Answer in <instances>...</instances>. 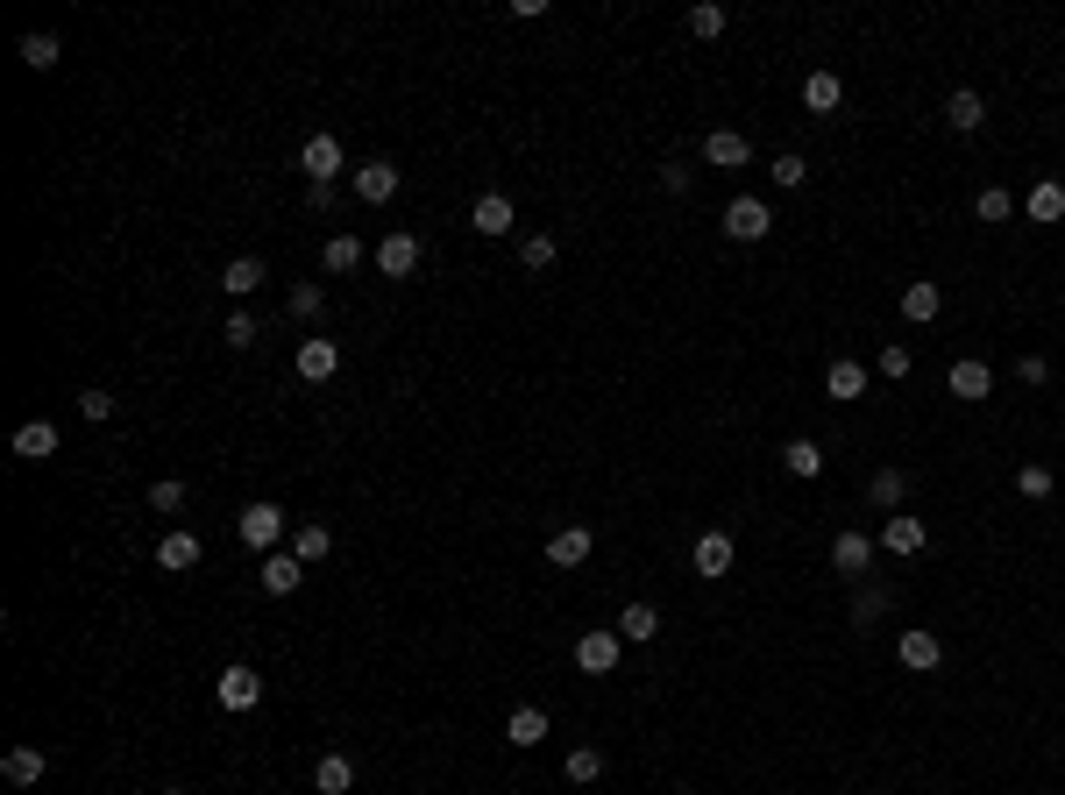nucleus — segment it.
Instances as JSON below:
<instances>
[{
	"label": "nucleus",
	"instance_id": "obj_1",
	"mask_svg": "<svg viewBox=\"0 0 1065 795\" xmlns=\"http://www.w3.org/2000/svg\"><path fill=\"white\" fill-rule=\"evenodd\" d=\"M235 533H242V547H257V554H277V540L292 533V512H284V504H242V512H235Z\"/></svg>",
	"mask_w": 1065,
	"mask_h": 795
},
{
	"label": "nucleus",
	"instance_id": "obj_2",
	"mask_svg": "<svg viewBox=\"0 0 1065 795\" xmlns=\"http://www.w3.org/2000/svg\"><path fill=\"white\" fill-rule=\"evenodd\" d=\"M214 703H220V711H257V703H263V674L249 668V661L220 668L214 674Z\"/></svg>",
	"mask_w": 1065,
	"mask_h": 795
},
{
	"label": "nucleus",
	"instance_id": "obj_3",
	"mask_svg": "<svg viewBox=\"0 0 1065 795\" xmlns=\"http://www.w3.org/2000/svg\"><path fill=\"white\" fill-rule=\"evenodd\" d=\"M874 547L895 554V561H909V554L931 547V526H924L917 512H888V519H881V540H874Z\"/></svg>",
	"mask_w": 1065,
	"mask_h": 795
},
{
	"label": "nucleus",
	"instance_id": "obj_4",
	"mask_svg": "<svg viewBox=\"0 0 1065 795\" xmlns=\"http://www.w3.org/2000/svg\"><path fill=\"white\" fill-rule=\"evenodd\" d=\"M625 661V639H619V625H590V633L576 639V668L582 674H611Z\"/></svg>",
	"mask_w": 1065,
	"mask_h": 795
},
{
	"label": "nucleus",
	"instance_id": "obj_5",
	"mask_svg": "<svg viewBox=\"0 0 1065 795\" xmlns=\"http://www.w3.org/2000/svg\"><path fill=\"white\" fill-rule=\"evenodd\" d=\"M298 171H306L313 185H335V178L349 171V157H341L335 135H306V149H298Z\"/></svg>",
	"mask_w": 1065,
	"mask_h": 795
},
{
	"label": "nucleus",
	"instance_id": "obj_6",
	"mask_svg": "<svg viewBox=\"0 0 1065 795\" xmlns=\"http://www.w3.org/2000/svg\"><path fill=\"white\" fill-rule=\"evenodd\" d=\"M768 228H774V214H768V200H754V192L725 206V235H732V242H768Z\"/></svg>",
	"mask_w": 1065,
	"mask_h": 795
},
{
	"label": "nucleus",
	"instance_id": "obj_7",
	"mask_svg": "<svg viewBox=\"0 0 1065 795\" xmlns=\"http://www.w3.org/2000/svg\"><path fill=\"white\" fill-rule=\"evenodd\" d=\"M703 163H711V171H746V163H754V143H746L739 128H711L703 135Z\"/></svg>",
	"mask_w": 1065,
	"mask_h": 795
},
{
	"label": "nucleus",
	"instance_id": "obj_8",
	"mask_svg": "<svg viewBox=\"0 0 1065 795\" xmlns=\"http://www.w3.org/2000/svg\"><path fill=\"white\" fill-rule=\"evenodd\" d=\"M292 363H298V377H306V384H327V377L341 370V341L313 334V341H298V355H292Z\"/></svg>",
	"mask_w": 1065,
	"mask_h": 795
},
{
	"label": "nucleus",
	"instance_id": "obj_9",
	"mask_svg": "<svg viewBox=\"0 0 1065 795\" xmlns=\"http://www.w3.org/2000/svg\"><path fill=\"white\" fill-rule=\"evenodd\" d=\"M689 561H696V576H703V582H725V576H732V561H739V547H732V533H703Z\"/></svg>",
	"mask_w": 1065,
	"mask_h": 795
},
{
	"label": "nucleus",
	"instance_id": "obj_10",
	"mask_svg": "<svg viewBox=\"0 0 1065 795\" xmlns=\"http://www.w3.org/2000/svg\"><path fill=\"white\" fill-rule=\"evenodd\" d=\"M895 661L917 668V674H931V668L944 661V639H938V633H924V625H909V633L895 639Z\"/></svg>",
	"mask_w": 1065,
	"mask_h": 795
},
{
	"label": "nucleus",
	"instance_id": "obj_11",
	"mask_svg": "<svg viewBox=\"0 0 1065 795\" xmlns=\"http://www.w3.org/2000/svg\"><path fill=\"white\" fill-rule=\"evenodd\" d=\"M392 192H398V163H384V157L355 163V200H363V206H384Z\"/></svg>",
	"mask_w": 1065,
	"mask_h": 795
},
{
	"label": "nucleus",
	"instance_id": "obj_12",
	"mask_svg": "<svg viewBox=\"0 0 1065 795\" xmlns=\"http://www.w3.org/2000/svg\"><path fill=\"white\" fill-rule=\"evenodd\" d=\"M866 561H874V540H866L860 526H838V540H831V568H838V576H866Z\"/></svg>",
	"mask_w": 1065,
	"mask_h": 795
},
{
	"label": "nucleus",
	"instance_id": "obj_13",
	"mask_svg": "<svg viewBox=\"0 0 1065 795\" xmlns=\"http://www.w3.org/2000/svg\"><path fill=\"white\" fill-rule=\"evenodd\" d=\"M257 582H263V597H292L298 582H306V561H298V554H263Z\"/></svg>",
	"mask_w": 1065,
	"mask_h": 795
},
{
	"label": "nucleus",
	"instance_id": "obj_14",
	"mask_svg": "<svg viewBox=\"0 0 1065 795\" xmlns=\"http://www.w3.org/2000/svg\"><path fill=\"white\" fill-rule=\"evenodd\" d=\"M0 774H8L14 788H36L43 774H50V753H43V746H8V760H0Z\"/></svg>",
	"mask_w": 1065,
	"mask_h": 795
},
{
	"label": "nucleus",
	"instance_id": "obj_15",
	"mask_svg": "<svg viewBox=\"0 0 1065 795\" xmlns=\"http://www.w3.org/2000/svg\"><path fill=\"white\" fill-rule=\"evenodd\" d=\"M512 220H519V214H512V200H505V192H484V200L469 206V228L490 235V242H498V235H512Z\"/></svg>",
	"mask_w": 1065,
	"mask_h": 795
},
{
	"label": "nucleus",
	"instance_id": "obj_16",
	"mask_svg": "<svg viewBox=\"0 0 1065 795\" xmlns=\"http://www.w3.org/2000/svg\"><path fill=\"white\" fill-rule=\"evenodd\" d=\"M377 270H384V277H412V270H419V235H384V242H377Z\"/></svg>",
	"mask_w": 1065,
	"mask_h": 795
},
{
	"label": "nucleus",
	"instance_id": "obj_17",
	"mask_svg": "<svg viewBox=\"0 0 1065 795\" xmlns=\"http://www.w3.org/2000/svg\"><path fill=\"white\" fill-rule=\"evenodd\" d=\"M505 739H512L519 753H533V746L547 739V711H540V703H519V711L505 717Z\"/></svg>",
	"mask_w": 1065,
	"mask_h": 795
},
{
	"label": "nucleus",
	"instance_id": "obj_18",
	"mask_svg": "<svg viewBox=\"0 0 1065 795\" xmlns=\"http://www.w3.org/2000/svg\"><path fill=\"white\" fill-rule=\"evenodd\" d=\"M944 384H952V398L981 405L987 391H995V370H987V363H973V355H966V363H952V377H944Z\"/></svg>",
	"mask_w": 1065,
	"mask_h": 795
},
{
	"label": "nucleus",
	"instance_id": "obj_19",
	"mask_svg": "<svg viewBox=\"0 0 1065 795\" xmlns=\"http://www.w3.org/2000/svg\"><path fill=\"white\" fill-rule=\"evenodd\" d=\"M313 788H320V795H349L355 788V760L349 753H320V760H313Z\"/></svg>",
	"mask_w": 1065,
	"mask_h": 795
},
{
	"label": "nucleus",
	"instance_id": "obj_20",
	"mask_svg": "<svg viewBox=\"0 0 1065 795\" xmlns=\"http://www.w3.org/2000/svg\"><path fill=\"white\" fill-rule=\"evenodd\" d=\"M14 455H22V462H50V455H57V427H50V419H29V427H14Z\"/></svg>",
	"mask_w": 1065,
	"mask_h": 795
},
{
	"label": "nucleus",
	"instance_id": "obj_21",
	"mask_svg": "<svg viewBox=\"0 0 1065 795\" xmlns=\"http://www.w3.org/2000/svg\"><path fill=\"white\" fill-rule=\"evenodd\" d=\"M157 568H163V576H185V568H200V540H192V533H163V540H157Z\"/></svg>",
	"mask_w": 1065,
	"mask_h": 795
},
{
	"label": "nucleus",
	"instance_id": "obj_22",
	"mask_svg": "<svg viewBox=\"0 0 1065 795\" xmlns=\"http://www.w3.org/2000/svg\"><path fill=\"white\" fill-rule=\"evenodd\" d=\"M838 100H846V79H838V71H809L803 79V107L809 114H838Z\"/></svg>",
	"mask_w": 1065,
	"mask_h": 795
},
{
	"label": "nucleus",
	"instance_id": "obj_23",
	"mask_svg": "<svg viewBox=\"0 0 1065 795\" xmlns=\"http://www.w3.org/2000/svg\"><path fill=\"white\" fill-rule=\"evenodd\" d=\"M824 391H831L838 405H846V398H866V363H852V355H838V363L824 370Z\"/></svg>",
	"mask_w": 1065,
	"mask_h": 795
},
{
	"label": "nucleus",
	"instance_id": "obj_24",
	"mask_svg": "<svg viewBox=\"0 0 1065 795\" xmlns=\"http://www.w3.org/2000/svg\"><path fill=\"white\" fill-rule=\"evenodd\" d=\"M1023 214L1038 220V228H1052V220H1065V185H1058V178H1044V185H1030Z\"/></svg>",
	"mask_w": 1065,
	"mask_h": 795
},
{
	"label": "nucleus",
	"instance_id": "obj_25",
	"mask_svg": "<svg viewBox=\"0 0 1065 795\" xmlns=\"http://www.w3.org/2000/svg\"><path fill=\"white\" fill-rule=\"evenodd\" d=\"M654 633H661V611H654V604H625L619 611V639H625V647H647Z\"/></svg>",
	"mask_w": 1065,
	"mask_h": 795
},
{
	"label": "nucleus",
	"instance_id": "obj_26",
	"mask_svg": "<svg viewBox=\"0 0 1065 795\" xmlns=\"http://www.w3.org/2000/svg\"><path fill=\"white\" fill-rule=\"evenodd\" d=\"M263 277H270V270L257 257H235L228 270H220V292H228V298H249V292H263Z\"/></svg>",
	"mask_w": 1065,
	"mask_h": 795
},
{
	"label": "nucleus",
	"instance_id": "obj_27",
	"mask_svg": "<svg viewBox=\"0 0 1065 795\" xmlns=\"http://www.w3.org/2000/svg\"><path fill=\"white\" fill-rule=\"evenodd\" d=\"M938 313H944V292H938V284H903V320L931 327Z\"/></svg>",
	"mask_w": 1065,
	"mask_h": 795
},
{
	"label": "nucleus",
	"instance_id": "obj_28",
	"mask_svg": "<svg viewBox=\"0 0 1065 795\" xmlns=\"http://www.w3.org/2000/svg\"><path fill=\"white\" fill-rule=\"evenodd\" d=\"M547 561L554 568H582V561H590V533H582V526H562V533L547 540Z\"/></svg>",
	"mask_w": 1065,
	"mask_h": 795
},
{
	"label": "nucleus",
	"instance_id": "obj_29",
	"mask_svg": "<svg viewBox=\"0 0 1065 795\" xmlns=\"http://www.w3.org/2000/svg\"><path fill=\"white\" fill-rule=\"evenodd\" d=\"M944 122H952V135H973L987 122V107H981V93H966V86H959L952 100H944Z\"/></svg>",
	"mask_w": 1065,
	"mask_h": 795
},
{
	"label": "nucleus",
	"instance_id": "obj_30",
	"mask_svg": "<svg viewBox=\"0 0 1065 795\" xmlns=\"http://www.w3.org/2000/svg\"><path fill=\"white\" fill-rule=\"evenodd\" d=\"M327 547H335V533H327V519H306V526H298L292 533V554H298V561H327Z\"/></svg>",
	"mask_w": 1065,
	"mask_h": 795
},
{
	"label": "nucleus",
	"instance_id": "obj_31",
	"mask_svg": "<svg viewBox=\"0 0 1065 795\" xmlns=\"http://www.w3.org/2000/svg\"><path fill=\"white\" fill-rule=\"evenodd\" d=\"M57 57H65V43H57L50 29H29V36H22V65H29V71H50Z\"/></svg>",
	"mask_w": 1065,
	"mask_h": 795
},
{
	"label": "nucleus",
	"instance_id": "obj_32",
	"mask_svg": "<svg viewBox=\"0 0 1065 795\" xmlns=\"http://www.w3.org/2000/svg\"><path fill=\"white\" fill-rule=\"evenodd\" d=\"M320 263H327V277H349V270L363 263V242H355V235H327Z\"/></svg>",
	"mask_w": 1065,
	"mask_h": 795
},
{
	"label": "nucleus",
	"instance_id": "obj_33",
	"mask_svg": "<svg viewBox=\"0 0 1065 795\" xmlns=\"http://www.w3.org/2000/svg\"><path fill=\"white\" fill-rule=\"evenodd\" d=\"M866 490H874V504H881V512H903V498H909V476H903V469H874V484H866Z\"/></svg>",
	"mask_w": 1065,
	"mask_h": 795
},
{
	"label": "nucleus",
	"instance_id": "obj_34",
	"mask_svg": "<svg viewBox=\"0 0 1065 795\" xmlns=\"http://www.w3.org/2000/svg\"><path fill=\"white\" fill-rule=\"evenodd\" d=\"M782 469L789 476H824V447L817 441H789L782 447Z\"/></svg>",
	"mask_w": 1065,
	"mask_h": 795
},
{
	"label": "nucleus",
	"instance_id": "obj_35",
	"mask_svg": "<svg viewBox=\"0 0 1065 795\" xmlns=\"http://www.w3.org/2000/svg\"><path fill=\"white\" fill-rule=\"evenodd\" d=\"M1016 490H1023L1030 504H1044V498H1052V490H1058V476L1044 469V462H1023V469H1016Z\"/></svg>",
	"mask_w": 1065,
	"mask_h": 795
},
{
	"label": "nucleus",
	"instance_id": "obj_36",
	"mask_svg": "<svg viewBox=\"0 0 1065 795\" xmlns=\"http://www.w3.org/2000/svg\"><path fill=\"white\" fill-rule=\"evenodd\" d=\"M973 214H981V220H987V228H1001V220H1009V214H1016V200H1009V185H987V192H981V200H973Z\"/></svg>",
	"mask_w": 1065,
	"mask_h": 795
},
{
	"label": "nucleus",
	"instance_id": "obj_37",
	"mask_svg": "<svg viewBox=\"0 0 1065 795\" xmlns=\"http://www.w3.org/2000/svg\"><path fill=\"white\" fill-rule=\"evenodd\" d=\"M257 313H228V327H220V341H228V349H257Z\"/></svg>",
	"mask_w": 1065,
	"mask_h": 795
},
{
	"label": "nucleus",
	"instance_id": "obj_38",
	"mask_svg": "<svg viewBox=\"0 0 1065 795\" xmlns=\"http://www.w3.org/2000/svg\"><path fill=\"white\" fill-rule=\"evenodd\" d=\"M149 512H185V484H178V476H157V484H149Z\"/></svg>",
	"mask_w": 1065,
	"mask_h": 795
},
{
	"label": "nucleus",
	"instance_id": "obj_39",
	"mask_svg": "<svg viewBox=\"0 0 1065 795\" xmlns=\"http://www.w3.org/2000/svg\"><path fill=\"white\" fill-rule=\"evenodd\" d=\"M689 36H725V8H717V0L689 8Z\"/></svg>",
	"mask_w": 1065,
	"mask_h": 795
},
{
	"label": "nucleus",
	"instance_id": "obj_40",
	"mask_svg": "<svg viewBox=\"0 0 1065 795\" xmlns=\"http://www.w3.org/2000/svg\"><path fill=\"white\" fill-rule=\"evenodd\" d=\"M597 774H604V753H597V746H576V753H568V782H597Z\"/></svg>",
	"mask_w": 1065,
	"mask_h": 795
},
{
	"label": "nucleus",
	"instance_id": "obj_41",
	"mask_svg": "<svg viewBox=\"0 0 1065 795\" xmlns=\"http://www.w3.org/2000/svg\"><path fill=\"white\" fill-rule=\"evenodd\" d=\"M803 178H809V163L796 157V149H782V157H774V185H782V192H796Z\"/></svg>",
	"mask_w": 1065,
	"mask_h": 795
},
{
	"label": "nucleus",
	"instance_id": "obj_42",
	"mask_svg": "<svg viewBox=\"0 0 1065 795\" xmlns=\"http://www.w3.org/2000/svg\"><path fill=\"white\" fill-rule=\"evenodd\" d=\"M519 263H526V270H547L554 263V235H526V242H519Z\"/></svg>",
	"mask_w": 1065,
	"mask_h": 795
},
{
	"label": "nucleus",
	"instance_id": "obj_43",
	"mask_svg": "<svg viewBox=\"0 0 1065 795\" xmlns=\"http://www.w3.org/2000/svg\"><path fill=\"white\" fill-rule=\"evenodd\" d=\"M881 611H888V590H860V597H852V625H874Z\"/></svg>",
	"mask_w": 1065,
	"mask_h": 795
},
{
	"label": "nucleus",
	"instance_id": "obj_44",
	"mask_svg": "<svg viewBox=\"0 0 1065 795\" xmlns=\"http://www.w3.org/2000/svg\"><path fill=\"white\" fill-rule=\"evenodd\" d=\"M874 370H881V377H888V384H903V377H909V349H903V341H888V349H881V363H874Z\"/></svg>",
	"mask_w": 1065,
	"mask_h": 795
},
{
	"label": "nucleus",
	"instance_id": "obj_45",
	"mask_svg": "<svg viewBox=\"0 0 1065 795\" xmlns=\"http://www.w3.org/2000/svg\"><path fill=\"white\" fill-rule=\"evenodd\" d=\"M320 298H327L320 284H292V298H284V306H292L298 320H313V313H320Z\"/></svg>",
	"mask_w": 1065,
	"mask_h": 795
},
{
	"label": "nucleus",
	"instance_id": "obj_46",
	"mask_svg": "<svg viewBox=\"0 0 1065 795\" xmlns=\"http://www.w3.org/2000/svg\"><path fill=\"white\" fill-rule=\"evenodd\" d=\"M107 412H114V398L100 391V384H93V391H79V419H93V427H100V419H107Z\"/></svg>",
	"mask_w": 1065,
	"mask_h": 795
},
{
	"label": "nucleus",
	"instance_id": "obj_47",
	"mask_svg": "<svg viewBox=\"0 0 1065 795\" xmlns=\"http://www.w3.org/2000/svg\"><path fill=\"white\" fill-rule=\"evenodd\" d=\"M1016 377H1023V384H1044V377H1052V363H1044V355H1023V363H1016Z\"/></svg>",
	"mask_w": 1065,
	"mask_h": 795
},
{
	"label": "nucleus",
	"instance_id": "obj_48",
	"mask_svg": "<svg viewBox=\"0 0 1065 795\" xmlns=\"http://www.w3.org/2000/svg\"><path fill=\"white\" fill-rule=\"evenodd\" d=\"M157 795H185V788H157Z\"/></svg>",
	"mask_w": 1065,
	"mask_h": 795
}]
</instances>
